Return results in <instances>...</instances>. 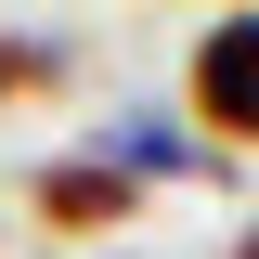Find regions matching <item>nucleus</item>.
Returning a JSON list of instances; mask_svg holds the SVG:
<instances>
[{
	"instance_id": "obj_1",
	"label": "nucleus",
	"mask_w": 259,
	"mask_h": 259,
	"mask_svg": "<svg viewBox=\"0 0 259 259\" xmlns=\"http://www.w3.org/2000/svg\"><path fill=\"white\" fill-rule=\"evenodd\" d=\"M194 117L221 130V143H259V13L194 39Z\"/></svg>"
},
{
	"instance_id": "obj_2",
	"label": "nucleus",
	"mask_w": 259,
	"mask_h": 259,
	"mask_svg": "<svg viewBox=\"0 0 259 259\" xmlns=\"http://www.w3.org/2000/svg\"><path fill=\"white\" fill-rule=\"evenodd\" d=\"M130 194H143L130 168L78 156V168H39V221H52V233H117V221H130Z\"/></svg>"
},
{
	"instance_id": "obj_3",
	"label": "nucleus",
	"mask_w": 259,
	"mask_h": 259,
	"mask_svg": "<svg viewBox=\"0 0 259 259\" xmlns=\"http://www.w3.org/2000/svg\"><path fill=\"white\" fill-rule=\"evenodd\" d=\"M104 168H130V182H156V168H194V143L168 117H117V143H104Z\"/></svg>"
},
{
	"instance_id": "obj_4",
	"label": "nucleus",
	"mask_w": 259,
	"mask_h": 259,
	"mask_svg": "<svg viewBox=\"0 0 259 259\" xmlns=\"http://www.w3.org/2000/svg\"><path fill=\"white\" fill-rule=\"evenodd\" d=\"M65 52H39V39H0V91H52Z\"/></svg>"
},
{
	"instance_id": "obj_5",
	"label": "nucleus",
	"mask_w": 259,
	"mask_h": 259,
	"mask_svg": "<svg viewBox=\"0 0 259 259\" xmlns=\"http://www.w3.org/2000/svg\"><path fill=\"white\" fill-rule=\"evenodd\" d=\"M233 259H259V233H246V246H233Z\"/></svg>"
}]
</instances>
